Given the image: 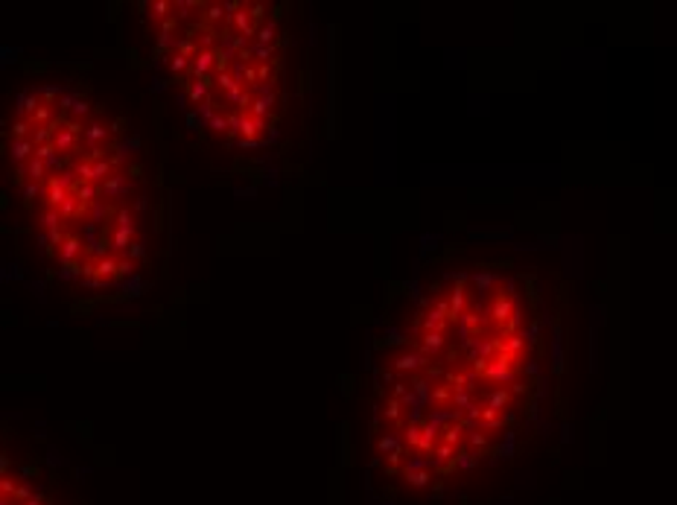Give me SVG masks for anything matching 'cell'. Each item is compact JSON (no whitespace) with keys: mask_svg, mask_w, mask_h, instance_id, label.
Instances as JSON below:
<instances>
[{"mask_svg":"<svg viewBox=\"0 0 677 505\" xmlns=\"http://www.w3.org/2000/svg\"><path fill=\"white\" fill-rule=\"evenodd\" d=\"M82 143H85V146H105V143H108V126H105L102 120H91L88 126H85Z\"/></svg>","mask_w":677,"mask_h":505,"instance_id":"cell-9","label":"cell"},{"mask_svg":"<svg viewBox=\"0 0 677 505\" xmlns=\"http://www.w3.org/2000/svg\"><path fill=\"white\" fill-rule=\"evenodd\" d=\"M64 225V219H61V213L59 210H53V208H44L38 213V228L44 231V234H50V231H59Z\"/></svg>","mask_w":677,"mask_h":505,"instance_id":"cell-10","label":"cell"},{"mask_svg":"<svg viewBox=\"0 0 677 505\" xmlns=\"http://www.w3.org/2000/svg\"><path fill=\"white\" fill-rule=\"evenodd\" d=\"M208 129L213 131V135H228V114H220V117H216Z\"/></svg>","mask_w":677,"mask_h":505,"instance_id":"cell-19","label":"cell"},{"mask_svg":"<svg viewBox=\"0 0 677 505\" xmlns=\"http://www.w3.org/2000/svg\"><path fill=\"white\" fill-rule=\"evenodd\" d=\"M429 368V360L424 357V354H418V350H412V354H409V350H406V354H400V357H395V360H391V371H395V374H421V371H426Z\"/></svg>","mask_w":677,"mask_h":505,"instance_id":"cell-2","label":"cell"},{"mask_svg":"<svg viewBox=\"0 0 677 505\" xmlns=\"http://www.w3.org/2000/svg\"><path fill=\"white\" fill-rule=\"evenodd\" d=\"M257 20L251 18V9H248V4H243L239 6V12L231 18V32H236V35H243V38H254L257 35Z\"/></svg>","mask_w":677,"mask_h":505,"instance_id":"cell-5","label":"cell"},{"mask_svg":"<svg viewBox=\"0 0 677 505\" xmlns=\"http://www.w3.org/2000/svg\"><path fill=\"white\" fill-rule=\"evenodd\" d=\"M9 158L18 164V167H24L35 158V141L32 138H24V141H12L9 143Z\"/></svg>","mask_w":677,"mask_h":505,"instance_id":"cell-7","label":"cell"},{"mask_svg":"<svg viewBox=\"0 0 677 505\" xmlns=\"http://www.w3.org/2000/svg\"><path fill=\"white\" fill-rule=\"evenodd\" d=\"M88 254L85 251V243H82V237L79 234H68V239L59 246L56 251V260L61 263V266H68V263H82V257Z\"/></svg>","mask_w":677,"mask_h":505,"instance_id":"cell-3","label":"cell"},{"mask_svg":"<svg viewBox=\"0 0 677 505\" xmlns=\"http://www.w3.org/2000/svg\"><path fill=\"white\" fill-rule=\"evenodd\" d=\"M254 41L257 44H269V47H277V24H275V20H263V24L257 27Z\"/></svg>","mask_w":677,"mask_h":505,"instance_id":"cell-11","label":"cell"},{"mask_svg":"<svg viewBox=\"0 0 677 505\" xmlns=\"http://www.w3.org/2000/svg\"><path fill=\"white\" fill-rule=\"evenodd\" d=\"M275 64H257V85H272Z\"/></svg>","mask_w":677,"mask_h":505,"instance_id":"cell-18","label":"cell"},{"mask_svg":"<svg viewBox=\"0 0 677 505\" xmlns=\"http://www.w3.org/2000/svg\"><path fill=\"white\" fill-rule=\"evenodd\" d=\"M213 76H205V79H190L187 82V97L196 102V105H202L213 97Z\"/></svg>","mask_w":677,"mask_h":505,"instance_id":"cell-6","label":"cell"},{"mask_svg":"<svg viewBox=\"0 0 677 505\" xmlns=\"http://www.w3.org/2000/svg\"><path fill=\"white\" fill-rule=\"evenodd\" d=\"M444 347H447V339H444V333H438V331H424V333L418 336V342H414V350H418V354H424L426 360L435 357V354H441Z\"/></svg>","mask_w":677,"mask_h":505,"instance_id":"cell-4","label":"cell"},{"mask_svg":"<svg viewBox=\"0 0 677 505\" xmlns=\"http://www.w3.org/2000/svg\"><path fill=\"white\" fill-rule=\"evenodd\" d=\"M277 105V97H263V100H254L251 102V108H248V114L251 117H257V120H272L269 117V112Z\"/></svg>","mask_w":677,"mask_h":505,"instance_id":"cell-12","label":"cell"},{"mask_svg":"<svg viewBox=\"0 0 677 505\" xmlns=\"http://www.w3.org/2000/svg\"><path fill=\"white\" fill-rule=\"evenodd\" d=\"M20 193H24V202L32 208V202L38 199V196H41V199H44V187H41V184H35V182H27L24 184V190H20Z\"/></svg>","mask_w":677,"mask_h":505,"instance_id":"cell-15","label":"cell"},{"mask_svg":"<svg viewBox=\"0 0 677 505\" xmlns=\"http://www.w3.org/2000/svg\"><path fill=\"white\" fill-rule=\"evenodd\" d=\"M114 149L120 152V155H123V158H132V155H135V152L140 149V141H138V138H132V141H128V138H126V141H120V143H117Z\"/></svg>","mask_w":677,"mask_h":505,"instance_id":"cell-17","label":"cell"},{"mask_svg":"<svg viewBox=\"0 0 677 505\" xmlns=\"http://www.w3.org/2000/svg\"><path fill=\"white\" fill-rule=\"evenodd\" d=\"M260 143H263L260 138H239V141H236L239 149H254V146H260Z\"/></svg>","mask_w":677,"mask_h":505,"instance_id":"cell-20","label":"cell"},{"mask_svg":"<svg viewBox=\"0 0 677 505\" xmlns=\"http://www.w3.org/2000/svg\"><path fill=\"white\" fill-rule=\"evenodd\" d=\"M213 85L220 88L222 94H228L231 88H236V79H234V73H231V71H225V73H216V76H213Z\"/></svg>","mask_w":677,"mask_h":505,"instance_id":"cell-16","label":"cell"},{"mask_svg":"<svg viewBox=\"0 0 677 505\" xmlns=\"http://www.w3.org/2000/svg\"><path fill=\"white\" fill-rule=\"evenodd\" d=\"M91 114H94V102H91V100H85V97H79V100H76V105L71 108L68 120H79V123H82L85 117H91Z\"/></svg>","mask_w":677,"mask_h":505,"instance_id":"cell-13","label":"cell"},{"mask_svg":"<svg viewBox=\"0 0 677 505\" xmlns=\"http://www.w3.org/2000/svg\"><path fill=\"white\" fill-rule=\"evenodd\" d=\"M167 64H169L172 73H190V68H193V61H190L187 56H181V53H172Z\"/></svg>","mask_w":677,"mask_h":505,"instance_id":"cell-14","label":"cell"},{"mask_svg":"<svg viewBox=\"0 0 677 505\" xmlns=\"http://www.w3.org/2000/svg\"><path fill=\"white\" fill-rule=\"evenodd\" d=\"M100 190H102V202H120V199H128L132 196V179L128 175H123V172H117V175H112L105 184H100Z\"/></svg>","mask_w":677,"mask_h":505,"instance_id":"cell-1","label":"cell"},{"mask_svg":"<svg viewBox=\"0 0 677 505\" xmlns=\"http://www.w3.org/2000/svg\"><path fill=\"white\" fill-rule=\"evenodd\" d=\"M132 210H135V213H143V210H146V199H143V196H135Z\"/></svg>","mask_w":677,"mask_h":505,"instance_id":"cell-22","label":"cell"},{"mask_svg":"<svg viewBox=\"0 0 677 505\" xmlns=\"http://www.w3.org/2000/svg\"><path fill=\"white\" fill-rule=\"evenodd\" d=\"M126 257H132V260H135V263H138V260H140V257H143V243H140V239H138V243H135V246H132V249H128V254H126Z\"/></svg>","mask_w":677,"mask_h":505,"instance_id":"cell-21","label":"cell"},{"mask_svg":"<svg viewBox=\"0 0 677 505\" xmlns=\"http://www.w3.org/2000/svg\"><path fill=\"white\" fill-rule=\"evenodd\" d=\"M15 179H18V182H24V179H30V182H35V184H41V182H47V179H50V172H47V167H44V161H38V158H32L30 164H24V167H18V172H15Z\"/></svg>","mask_w":677,"mask_h":505,"instance_id":"cell-8","label":"cell"}]
</instances>
